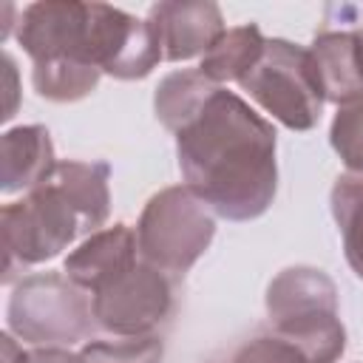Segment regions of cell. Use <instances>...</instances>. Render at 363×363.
<instances>
[{
	"label": "cell",
	"instance_id": "cell-1",
	"mask_svg": "<svg viewBox=\"0 0 363 363\" xmlns=\"http://www.w3.org/2000/svg\"><path fill=\"white\" fill-rule=\"evenodd\" d=\"M176 156L187 187L221 218H258L275 199V128L221 85L176 130Z\"/></svg>",
	"mask_w": 363,
	"mask_h": 363
},
{
	"label": "cell",
	"instance_id": "cell-2",
	"mask_svg": "<svg viewBox=\"0 0 363 363\" xmlns=\"http://www.w3.org/2000/svg\"><path fill=\"white\" fill-rule=\"evenodd\" d=\"M17 43L31 57L34 91L51 102L88 96L99 82V68L88 48V3L40 0L23 9Z\"/></svg>",
	"mask_w": 363,
	"mask_h": 363
},
{
	"label": "cell",
	"instance_id": "cell-3",
	"mask_svg": "<svg viewBox=\"0 0 363 363\" xmlns=\"http://www.w3.org/2000/svg\"><path fill=\"white\" fill-rule=\"evenodd\" d=\"M267 315L278 337L295 343L309 363H337L346 329L337 315V286L315 267H289L267 286Z\"/></svg>",
	"mask_w": 363,
	"mask_h": 363
},
{
	"label": "cell",
	"instance_id": "cell-4",
	"mask_svg": "<svg viewBox=\"0 0 363 363\" xmlns=\"http://www.w3.org/2000/svg\"><path fill=\"white\" fill-rule=\"evenodd\" d=\"M213 235L216 218L187 184H173L150 196L136 224L139 258L164 275L187 272L204 255Z\"/></svg>",
	"mask_w": 363,
	"mask_h": 363
},
{
	"label": "cell",
	"instance_id": "cell-5",
	"mask_svg": "<svg viewBox=\"0 0 363 363\" xmlns=\"http://www.w3.org/2000/svg\"><path fill=\"white\" fill-rule=\"evenodd\" d=\"M9 332L34 346H71L91 335V295L62 272L26 275L9 298Z\"/></svg>",
	"mask_w": 363,
	"mask_h": 363
},
{
	"label": "cell",
	"instance_id": "cell-6",
	"mask_svg": "<svg viewBox=\"0 0 363 363\" xmlns=\"http://www.w3.org/2000/svg\"><path fill=\"white\" fill-rule=\"evenodd\" d=\"M238 85L289 130H312L323 111V91L309 48L289 40H267L261 60Z\"/></svg>",
	"mask_w": 363,
	"mask_h": 363
},
{
	"label": "cell",
	"instance_id": "cell-7",
	"mask_svg": "<svg viewBox=\"0 0 363 363\" xmlns=\"http://www.w3.org/2000/svg\"><path fill=\"white\" fill-rule=\"evenodd\" d=\"M0 233L6 255L3 281H11L14 269H26L60 255L82 233V221L74 204L48 179L40 187L28 190V196H23L20 201L3 207Z\"/></svg>",
	"mask_w": 363,
	"mask_h": 363
},
{
	"label": "cell",
	"instance_id": "cell-8",
	"mask_svg": "<svg viewBox=\"0 0 363 363\" xmlns=\"http://www.w3.org/2000/svg\"><path fill=\"white\" fill-rule=\"evenodd\" d=\"M91 306L96 326L105 332L119 337L153 335V329L170 315L173 292L167 275L139 258L133 267L91 292Z\"/></svg>",
	"mask_w": 363,
	"mask_h": 363
},
{
	"label": "cell",
	"instance_id": "cell-9",
	"mask_svg": "<svg viewBox=\"0 0 363 363\" xmlns=\"http://www.w3.org/2000/svg\"><path fill=\"white\" fill-rule=\"evenodd\" d=\"M88 48L94 65L116 79H142L164 60L153 26L108 3H88Z\"/></svg>",
	"mask_w": 363,
	"mask_h": 363
},
{
	"label": "cell",
	"instance_id": "cell-10",
	"mask_svg": "<svg viewBox=\"0 0 363 363\" xmlns=\"http://www.w3.org/2000/svg\"><path fill=\"white\" fill-rule=\"evenodd\" d=\"M147 23L153 26L162 54L170 62H184L196 54H207L210 45L227 31L221 9L204 3H156L150 6Z\"/></svg>",
	"mask_w": 363,
	"mask_h": 363
},
{
	"label": "cell",
	"instance_id": "cell-11",
	"mask_svg": "<svg viewBox=\"0 0 363 363\" xmlns=\"http://www.w3.org/2000/svg\"><path fill=\"white\" fill-rule=\"evenodd\" d=\"M139 261L136 233L125 224H113L91 233L65 258V275L85 292H96L102 284L125 272Z\"/></svg>",
	"mask_w": 363,
	"mask_h": 363
},
{
	"label": "cell",
	"instance_id": "cell-12",
	"mask_svg": "<svg viewBox=\"0 0 363 363\" xmlns=\"http://www.w3.org/2000/svg\"><path fill=\"white\" fill-rule=\"evenodd\" d=\"M323 99L340 105L363 99V54L357 31H320L309 45Z\"/></svg>",
	"mask_w": 363,
	"mask_h": 363
},
{
	"label": "cell",
	"instance_id": "cell-13",
	"mask_svg": "<svg viewBox=\"0 0 363 363\" xmlns=\"http://www.w3.org/2000/svg\"><path fill=\"white\" fill-rule=\"evenodd\" d=\"M0 190H34L57 167L51 136L43 125H20L3 133L0 139Z\"/></svg>",
	"mask_w": 363,
	"mask_h": 363
},
{
	"label": "cell",
	"instance_id": "cell-14",
	"mask_svg": "<svg viewBox=\"0 0 363 363\" xmlns=\"http://www.w3.org/2000/svg\"><path fill=\"white\" fill-rule=\"evenodd\" d=\"M108 162H57L54 173L48 176L62 196L74 204L82 221V233H96L111 213V193H108Z\"/></svg>",
	"mask_w": 363,
	"mask_h": 363
},
{
	"label": "cell",
	"instance_id": "cell-15",
	"mask_svg": "<svg viewBox=\"0 0 363 363\" xmlns=\"http://www.w3.org/2000/svg\"><path fill=\"white\" fill-rule=\"evenodd\" d=\"M264 34L255 23L250 26H235V28H227L213 45L210 51L201 57V65L199 71L213 79L216 85L221 82H230V79H241L264 54Z\"/></svg>",
	"mask_w": 363,
	"mask_h": 363
},
{
	"label": "cell",
	"instance_id": "cell-16",
	"mask_svg": "<svg viewBox=\"0 0 363 363\" xmlns=\"http://www.w3.org/2000/svg\"><path fill=\"white\" fill-rule=\"evenodd\" d=\"M332 216L337 221L343 252L352 267V272L363 281V176L343 173L332 184Z\"/></svg>",
	"mask_w": 363,
	"mask_h": 363
},
{
	"label": "cell",
	"instance_id": "cell-17",
	"mask_svg": "<svg viewBox=\"0 0 363 363\" xmlns=\"http://www.w3.org/2000/svg\"><path fill=\"white\" fill-rule=\"evenodd\" d=\"M216 88L213 79H207L199 68H187V71H173L167 74L153 96V108L159 122L167 130H179L184 119L193 116V111L207 99V94Z\"/></svg>",
	"mask_w": 363,
	"mask_h": 363
},
{
	"label": "cell",
	"instance_id": "cell-18",
	"mask_svg": "<svg viewBox=\"0 0 363 363\" xmlns=\"http://www.w3.org/2000/svg\"><path fill=\"white\" fill-rule=\"evenodd\" d=\"M162 352L164 346L156 335H136L116 340H88L79 354L85 363H159Z\"/></svg>",
	"mask_w": 363,
	"mask_h": 363
},
{
	"label": "cell",
	"instance_id": "cell-19",
	"mask_svg": "<svg viewBox=\"0 0 363 363\" xmlns=\"http://www.w3.org/2000/svg\"><path fill=\"white\" fill-rule=\"evenodd\" d=\"M329 142L340 156V162L352 173L363 176V99L337 108L332 119Z\"/></svg>",
	"mask_w": 363,
	"mask_h": 363
},
{
	"label": "cell",
	"instance_id": "cell-20",
	"mask_svg": "<svg viewBox=\"0 0 363 363\" xmlns=\"http://www.w3.org/2000/svg\"><path fill=\"white\" fill-rule=\"evenodd\" d=\"M230 363H309V357L278 335H261L238 346Z\"/></svg>",
	"mask_w": 363,
	"mask_h": 363
},
{
	"label": "cell",
	"instance_id": "cell-21",
	"mask_svg": "<svg viewBox=\"0 0 363 363\" xmlns=\"http://www.w3.org/2000/svg\"><path fill=\"white\" fill-rule=\"evenodd\" d=\"M28 363H85L82 354H74L62 346H37L28 352Z\"/></svg>",
	"mask_w": 363,
	"mask_h": 363
},
{
	"label": "cell",
	"instance_id": "cell-22",
	"mask_svg": "<svg viewBox=\"0 0 363 363\" xmlns=\"http://www.w3.org/2000/svg\"><path fill=\"white\" fill-rule=\"evenodd\" d=\"M0 340H3V363H28V352H23V346H17L9 332Z\"/></svg>",
	"mask_w": 363,
	"mask_h": 363
},
{
	"label": "cell",
	"instance_id": "cell-23",
	"mask_svg": "<svg viewBox=\"0 0 363 363\" xmlns=\"http://www.w3.org/2000/svg\"><path fill=\"white\" fill-rule=\"evenodd\" d=\"M354 31H357V40H360V54H363V20H360V26Z\"/></svg>",
	"mask_w": 363,
	"mask_h": 363
}]
</instances>
